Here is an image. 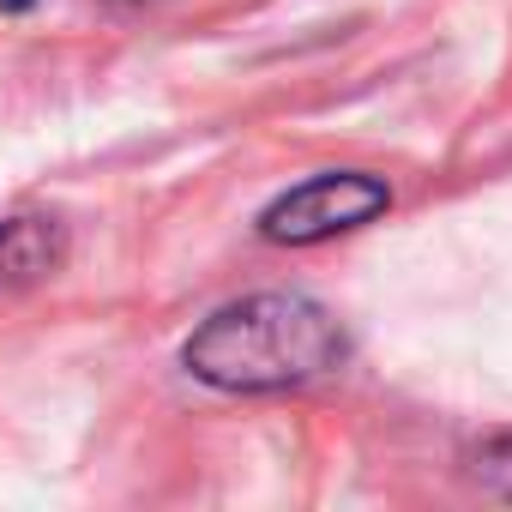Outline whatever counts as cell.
I'll return each mask as SVG.
<instances>
[{"label": "cell", "mask_w": 512, "mask_h": 512, "mask_svg": "<svg viewBox=\"0 0 512 512\" xmlns=\"http://www.w3.org/2000/svg\"><path fill=\"white\" fill-rule=\"evenodd\" d=\"M0 7H25V0H0Z\"/></svg>", "instance_id": "5"}, {"label": "cell", "mask_w": 512, "mask_h": 512, "mask_svg": "<svg viewBox=\"0 0 512 512\" xmlns=\"http://www.w3.org/2000/svg\"><path fill=\"white\" fill-rule=\"evenodd\" d=\"M386 205H392V187L380 175L326 169V175H308L302 187L278 193L260 211V235L278 241V247H314V241H332V235H350V229L374 223Z\"/></svg>", "instance_id": "2"}, {"label": "cell", "mask_w": 512, "mask_h": 512, "mask_svg": "<svg viewBox=\"0 0 512 512\" xmlns=\"http://www.w3.org/2000/svg\"><path fill=\"white\" fill-rule=\"evenodd\" d=\"M350 362V332L338 314L302 290H260L217 308L181 344V368L217 392H290L338 374Z\"/></svg>", "instance_id": "1"}, {"label": "cell", "mask_w": 512, "mask_h": 512, "mask_svg": "<svg viewBox=\"0 0 512 512\" xmlns=\"http://www.w3.org/2000/svg\"><path fill=\"white\" fill-rule=\"evenodd\" d=\"M476 482L512 500V434H500V440H488V446L476 452Z\"/></svg>", "instance_id": "4"}, {"label": "cell", "mask_w": 512, "mask_h": 512, "mask_svg": "<svg viewBox=\"0 0 512 512\" xmlns=\"http://www.w3.org/2000/svg\"><path fill=\"white\" fill-rule=\"evenodd\" d=\"M61 223L49 217H7L0 223V290H19V284H37L61 266Z\"/></svg>", "instance_id": "3"}]
</instances>
